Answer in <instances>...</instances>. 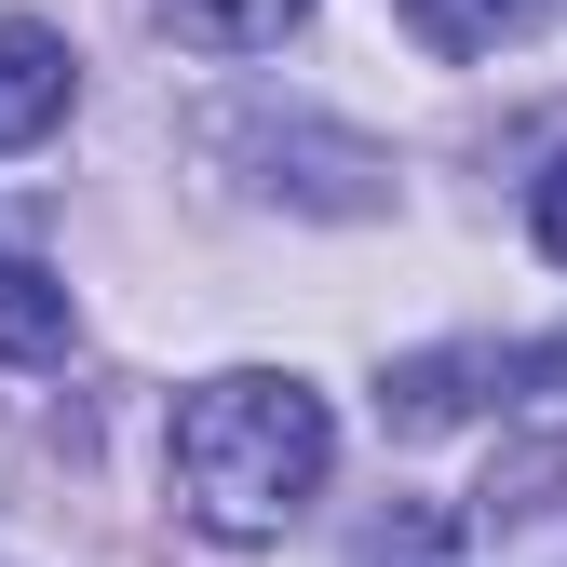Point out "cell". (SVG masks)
<instances>
[{"label": "cell", "instance_id": "obj_1", "mask_svg": "<svg viewBox=\"0 0 567 567\" xmlns=\"http://www.w3.org/2000/svg\"><path fill=\"white\" fill-rule=\"evenodd\" d=\"M324 460H338V419L284 365H230V379L176 392V514L217 540H284L311 514Z\"/></svg>", "mask_w": 567, "mask_h": 567}, {"label": "cell", "instance_id": "obj_2", "mask_svg": "<svg viewBox=\"0 0 567 567\" xmlns=\"http://www.w3.org/2000/svg\"><path fill=\"white\" fill-rule=\"evenodd\" d=\"M460 567H567V433L554 446H501V473L460 514Z\"/></svg>", "mask_w": 567, "mask_h": 567}, {"label": "cell", "instance_id": "obj_3", "mask_svg": "<svg viewBox=\"0 0 567 567\" xmlns=\"http://www.w3.org/2000/svg\"><path fill=\"white\" fill-rule=\"evenodd\" d=\"M68 95H82L68 41H54V28H28V14H0V163L41 150V135L68 122Z\"/></svg>", "mask_w": 567, "mask_h": 567}, {"label": "cell", "instance_id": "obj_4", "mask_svg": "<svg viewBox=\"0 0 567 567\" xmlns=\"http://www.w3.org/2000/svg\"><path fill=\"white\" fill-rule=\"evenodd\" d=\"M486 379H501V351H405V365L379 379V419L392 433H446V419L486 405Z\"/></svg>", "mask_w": 567, "mask_h": 567}, {"label": "cell", "instance_id": "obj_5", "mask_svg": "<svg viewBox=\"0 0 567 567\" xmlns=\"http://www.w3.org/2000/svg\"><path fill=\"white\" fill-rule=\"evenodd\" d=\"M392 28L419 54H501V41L540 28V0H392Z\"/></svg>", "mask_w": 567, "mask_h": 567}, {"label": "cell", "instance_id": "obj_6", "mask_svg": "<svg viewBox=\"0 0 567 567\" xmlns=\"http://www.w3.org/2000/svg\"><path fill=\"white\" fill-rule=\"evenodd\" d=\"M68 324H82V311H68V284H54L41 257H0V365H54Z\"/></svg>", "mask_w": 567, "mask_h": 567}, {"label": "cell", "instance_id": "obj_7", "mask_svg": "<svg viewBox=\"0 0 567 567\" xmlns=\"http://www.w3.org/2000/svg\"><path fill=\"white\" fill-rule=\"evenodd\" d=\"M351 567H460V514H433V501H392L365 540H351Z\"/></svg>", "mask_w": 567, "mask_h": 567}, {"label": "cell", "instance_id": "obj_8", "mask_svg": "<svg viewBox=\"0 0 567 567\" xmlns=\"http://www.w3.org/2000/svg\"><path fill=\"white\" fill-rule=\"evenodd\" d=\"M163 14L189 28V41H217V54H257V41H284L311 14V0H163Z\"/></svg>", "mask_w": 567, "mask_h": 567}, {"label": "cell", "instance_id": "obj_9", "mask_svg": "<svg viewBox=\"0 0 567 567\" xmlns=\"http://www.w3.org/2000/svg\"><path fill=\"white\" fill-rule=\"evenodd\" d=\"M527 230H540V257L567 270V150H554V176H540V203H527Z\"/></svg>", "mask_w": 567, "mask_h": 567}, {"label": "cell", "instance_id": "obj_10", "mask_svg": "<svg viewBox=\"0 0 567 567\" xmlns=\"http://www.w3.org/2000/svg\"><path fill=\"white\" fill-rule=\"evenodd\" d=\"M501 379H527V392H540V379H567V338H540V351H501Z\"/></svg>", "mask_w": 567, "mask_h": 567}]
</instances>
